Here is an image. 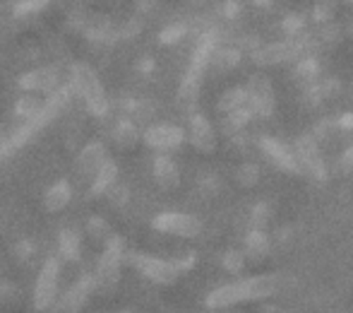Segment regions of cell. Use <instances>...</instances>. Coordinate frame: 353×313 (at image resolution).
I'll use <instances>...</instances> for the list:
<instances>
[{
	"mask_svg": "<svg viewBox=\"0 0 353 313\" xmlns=\"http://www.w3.org/2000/svg\"><path fill=\"white\" fill-rule=\"evenodd\" d=\"M291 282L288 275H279V272H267V275H252L241 277V280L226 282V285L212 290L205 296V306L210 311H223L238 304H250V301H262L270 296L279 294L283 287Z\"/></svg>",
	"mask_w": 353,
	"mask_h": 313,
	"instance_id": "6da1fadb",
	"label": "cell"
},
{
	"mask_svg": "<svg viewBox=\"0 0 353 313\" xmlns=\"http://www.w3.org/2000/svg\"><path fill=\"white\" fill-rule=\"evenodd\" d=\"M70 89L74 97L82 99L84 108L92 118L97 121H106L113 113V102L108 99L106 89H103L99 73L94 70L89 63H72L70 66Z\"/></svg>",
	"mask_w": 353,
	"mask_h": 313,
	"instance_id": "7a4b0ae2",
	"label": "cell"
},
{
	"mask_svg": "<svg viewBox=\"0 0 353 313\" xmlns=\"http://www.w3.org/2000/svg\"><path fill=\"white\" fill-rule=\"evenodd\" d=\"M125 238L121 234H111L103 241V251L97 260V270L92 272L94 282H97V290H106L111 292L113 287L121 282V267L125 263Z\"/></svg>",
	"mask_w": 353,
	"mask_h": 313,
	"instance_id": "3957f363",
	"label": "cell"
},
{
	"mask_svg": "<svg viewBox=\"0 0 353 313\" xmlns=\"http://www.w3.org/2000/svg\"><path fill=\"white\" fill-rule=\"evenodd\" d=\"M310 53V46H307L305 32L301 37L293 39H281V41H272V44H262L255 53H250L252 63L260 68H272V66H283V63H293L301 56Z\"/></svg>",
	"mask_w": 353,
	"mask_h": 313,
	"instance_id": "277c9868",
	"label": "cell"
},
{
	"mask_svg": "<svg viewBox=\"0 0 353 313\" xmlns=\"http://www.w3.org/2000/svg\"><path fill=\"white\" fill-rule=\"evenodd\" d=\"M58 285H61V258L48 256L41 263L37 272V282H34V294L32 304L37 311H51L58 299Z\"/></svg>",
	"mask_w": 353,
	"mask_h": 313,
	"instance_id": "5b68a950",
	"label": "cell"
},
{
	"mask_svg": "<svg viewBox=\"0 0 353 313\" xmlns=\"http://www.w3.org/2000/svg\"><path fill=\"white\" fill-rule=\"evenodd\" d=\"M152 229L159 234L176 236V238H195L202 234L205 225L197 215L190 212H178V210H163L159 215H154Z\"/></svg>",
	"mask_w": 353,
	"mask_h": 313,
	"instance_id": "8992f818",
	"label": "cell"
},
{
	"mask_svg": "<svg viewBox=\"0 0 353 313\" xmlns=\"http://www.w3.org/2000/svg\"><path fill=\"white\" fill-rule=\"evenodd\" d=\"M245 94H248V106H250L255 118H270L276 108V97L272 79L265 73H252L245 82Z\"/></svg>",
	"mask_w": 353,
	"mask_h": 313,
	"instance_id": "52a82bcc",
	"label": "cell"
},
{
	"mask_svg": "<svg viewBox=\"0 0 353 313\" xmlns=\"http://www.w3.org/2000/svg\"><path fill=\"white\" fill-rule=\"evenodd\" d=\"M185 128L176 126V123H152L142 131V142L157 155H168L185 145Z\"/></svg>",
	"mask_w": 353,
	"mask_h": 313,
	"instance_id": "ba28073f",
	"label": "cell"
},
{
	"mask_svg": "<svg viewBox=\"0 0 353 313\" xmlns=\"http://www.w3.org/2000/svg\"><path fill=\"white\" fill-rule=\"evenodd\" d=\"M125 263H130L142 277L154 285H173L178 280V270L166 258L149 256V253H125Z\"/></svg>",
	"mask_w": 353,
	"mask_h": 313,
	"instance_id": "9c48e42d",
	"label": "cell"
},
{
	"mask_svg": "<svg viewBox=\"0 0 353 313\" xmlns=\"http://www.w3.org/2000/svg\"><path fill=\"white\" fill-rule=\"evenodd\" d=\"M293 152H296V159L301 164V173H307L312 181H327V167H325V159L320 155V142L305 133V135L296 137L293 142Z\"/></svg>",
	"mask_w": 353,
	"mask_h": 313,
	"instance_id": "30bf717a",
	"label": "cell"
},
{
	"mask_svg": "<svg viewBox=\"0 0 353 313\" xmlns=\"http://www.w3.org/2000/svg\"><path fill=\"white\" fill-rule=\"evenodd\" d=\"M97 292V282H94V275L87 272V275H79L77 280L63 292L61 299H56L53 304V313H79L87 306L89 296Z\"/></svg>",
	"mask_w": 353,
	"mask_h": 313,
	"instance_id": "8fae6325",
	"label": "cell"
},
{
	"mask_svg": "<svg viewBox=\"0 0 353 313\" xmlns=\"http://www.w3.org/2000/svg\"><path fill=\"white\" fill-rule=\"evenodd\" d=\"M17 87L22 92H32V94H51L53 89L61 87V68L58 66H39L32 68V70L22 73L17 77Z\"/></svg>",
	"mask_w": 353,
	"mask_h": 313,
	"instance_id": "7c38bea8",
	"label": "cell"
},
{
	"mask_svg": "<svg viewBox=\"0 0 353 313\" xmlns=\"http://www.w3.org/2000/svg\"><path fill=\"white\" fill-rule=\"evenodd\" d=\"M185 137L190 140V145L195 147L197 152H202V155H212L219 145V135H216V131H214L212 121L200 111L188 113Z\"/></svg>",
	"mask_w": 353,
	"mask_h": 313,
	"instance_id": "4fadbf2b",
	"label": "cell"
},
{
	"mask_svg": "<svg viewBox=\"0 0 353 313\" xmlns=\"http://www.w3.org/2000/svg\"><path fill=\"white\" fill-rule=\"evenodd\" d=\"M257 147H260L262 155L270 159L276 169H281V171H286V173H301V164H298L293 147L281 142L279 137L260 135L257 137Z\"/></svg>",
	"mask_w": 353,
	"mask_h": 313,
	"instance_id": "5bb4252c",
	"label": "cell"
},
{
	"mask_svg": "<svg viewBox=\"0 0 353 313\" xmlns=\"http://www.w3.org/2000/svg\"><path fill=\"white\" fill-rule=\"evenodd\" d=\"M106 157H108V152L101 140H89L87 145L77 152V157H74V171L92 178Z\"/></svg>",
	"mask_w": 353,
	"mask_h": 313,
	"instance_id": "9a60e30c",
	"label": "cell"
},
{
	"mask_svg": "<svg viewBox=\"0 0 353 313\" xmlns=\"http://www.w3.org/2000/svg\"><path fill=\"white\" fill-rule=\"evenodd\" d=\"M154 181L161 191H176L181 186V169L171 155H157L152 162Z\"/></svg>",
	"mask_w": 353,
	"mask_h": 313,
	"instance_id": "2e32d148",
	"label": "cell"
},
{
	"mask_svg": "<svg viewBox=\"0 0 353 313\" xmlns=\"http://www.w3.org/2000/svg\"><path fill=\"white\" fill-rule=\"evenodd\" d=\"M116 181H121V169H118L116 159L106 157L92 176V181H89V198H103Z\"/></svg>",
	"mask_w": 353,
	"mask_h": 313,
	"instance_id": "e0dca14e",
	"label": "cell"
},
{
	"mask_svg": "<svg viewBox=\"0 0 353 313\" xmlns=\"http://www.w3.org/2000/svg\"><path fill=\"white\" fill-rule=\"evenodd\" d=\"M305 39H307V46H310V53L330 51V48H334L341 41V27L336 22L317 24V29L305 32Z\"/></svg>",
	"mask_w": 353,
	"mask_h": 313,
	"instance_id": "ac0fdd59",
	"label": "cell"
},
{
	"mask_svg": "<svg viewBox=\"0 0 353 313\" xmlns=\"http://www.w3.org/2000/svg\"><path fill=\"white\" fill-rule=\"evenodd\" d=\"M72 196H74L72 183L68 181V178H58V181H53L51 186L46 188V193H43V207H46V212L56 215V212L65 210V207L70 205Z\"/></svg>",
	"mask_w": 353,
	"mask_h": 313,
	"instance_id": "d6986e66",
	"label": "cell"
},
{
	"mask_svg": "<svg viewBox=\"0 0 353 313\" xmlns=\"http://www.w3.org/2000/svg\"><path fill=\"white\" fill-rule=\"evenodd\" d=\"M111 137H113V142L121 147V150H132V147L142 140V131H140V126H137L135 121L121 116L116 123H113Z\"/></svg>",
	"mask_w": 353,
	"mask_h": 313,
	"instance_id": "ffe728a7",
	"label": "cell"
},
{
	"mask_svg": "<svg viewBox=\"0 0 353 313\" xmlns=\"http://www.w3.org/2000/svg\"><path fill=\"white\" fill-rule=\"evenodd\" d=\"M58 256L68 263H77L82 258V236L74 227H63L58 231Z\"/></svg>",
	"mask_w": 353,
	"mask_h": 313,
	"instance_id": "44dd1931",
	"label": "cell"
},
{
	"mask_svg": "<svg viewBox=\"0 0 353 313\" xmlns=\"http://www.w3.org/2000/svg\"><path fill=\"white\" fill-rule=\"evenodd\" d=\"M272 251V236L267 234L265 229H248L245 231V248H243V253H245L248 258H252V260H262V258H267Z\"/></svg>",
	"mask_w": 353,
	"mask_h": 313,
	"instance_id": "7402d4cb",
	"label": "cell"
},
{
	"mask_svg": "<svg viewBox=\"0 0 353 313\" xmlns=\"http://www.w3.org/2000/svg\"><path fill=\"white\" fill-rule=\"evenodd\" d=\"M241 61H243V53L238 51L233 44H221V46H216V51L212 53L210 68L216 73H228L241 66Z\"/></svg>",
	"mask_w": 353,
	"mask_h": 313,
	"instance_id": "603a6c76",
	"label": "cell"
},
{
	"mask_svg": "<svg viewBox=\"0 0 353 313\" xmlns=\"http://www.w3.org/2000/svg\"><path fill=\"white\" fill-rule=\"evenodd\" d=\"M322 75V63L315 53H305L298 61H293V77L301 84H310Z\"/></svg>",
	"mask_w": 353,
	"mask_h": 313,
	"instance_id": "cb8c5ba5",
	"label": "cell"
},
{
	"mask_svg": "<svg viewBox=\"0 0 353 313\" xmlns=\"http://www.w3.org/2000/svg\"><path fill=\"white\" fill-rule=\"evenodd\" d=\"M41 106H43L41 94L22 92L17 99H14L12 113H14V118H19V121H29V118H34L39 111H41Z\"/></svg>",
	"mask_w": 353,
	"mask_h": 313,
	"instance_id": "d4e9b609",
	"label": "cell"
},
{
	"mask_svg": "<svg viewBox=\"0 0 353 313\" xmlns=\"http://www.w3.org/2000/svg\"><path fill=\"white\" fill-rule=\"evenodd\" d=\"M252 118H255V116H252L250 106H243V108H238V111L226 113V116L221 118V133L226 137L236 135V133H243L248 126H250Z\"/></svg>",
	"mask_w": 353,
	"mask_h": 313,
	"instance_id": "484cf974",
	"label": "cell"
},
{
	"mask_svg": "<svg viewBox=\"0 0 353 313\" xmlns=\"http://www.w3.org/2000/svg\"><path fill=\"white\" fill-rule=\"evenodd\" d=\"M188 34H190V22L178 19V22H168L166 27L159 29L157 41L161 44V46H176V44H181Z\"/></svg>",
	"mask_w": 353,
	"mask_h": 313,
	"instance_id": "4316f807",
	"label": "cell"
},
{
	"mask_svg": "<svg viewBox=\"0 0 353 313\" xmlns=\"http://www.w3.org/2000/svg\"><path fill=\"white\" fill-rule=\"evenodd\" d=\"M248 106V94H245V87H231L226 89V92L219 97L216 102V108L221 116H226V113L231 111H238V108Z\"/></svg>",
	"mask_w": 353,
	"mask_h": 313,
	"instance_id": "83f0119b",
	"label": "cell"
},
{
	"mask_svg": "<svg viewBox=\"0 0 353 313\" xmlns=\"http://www.w3.org/2000/svg\"><path fill=\"white\" fill-rule=\"evenodd\" d=\"M51 5V0H14L12 3V17L14 19H32L41 15Z\"/></svg>",
	"mask_w": 353,
	"mask_h": 313,
	"instance_id": "f1b7e54d",
	"label": "cell"
},
{
	"mask_svg": "<svg viewBox=\"0 0 353 313\" xmlns=\"http://www.w3.org/2000/svg\"><path fill=\"white\" fill-rule=\"evenodd\" d=\"M305 24H307V19L303 12H288L279 19V32L283 34V39L301 37V34L305 32Z\"/></svg>",
	"mask_w": 353,
	"mask_h": 313,
	"instance_id": "f546056e",
	"label": "cell"
},
{
	"mask_svg": "<svg viewBox=\"0 0 353 313\" xmlns=\"http://www.w3.org/2000/svg\"><path fill=\"white\" fill-rule=\"evenodd\" d=\"M144 29V19L142 15H132V17H125L121 24L116 27V34H118V41H132L142 34Z\"/></svg>",
	"mask_w": 353,
	"mask_h": 313,
	"instance_id": "4dcf8cb0",
	"label": "cell"
},
{
	"mask_svg": "<svg viewBox=\"0 0 353 313\" xmlns=\"http://www.w3.org/2000/svg\"><path fill=\"white\" fill-rule=\"evenodd\" d=\"M260 178H262V169L255 162H245L236 169V181L243 188H255L260 183Z\"/></svg>",
	"mask_w": 353,
	"mask_h": 313,
	"instance_id": "1f68e13d",
	"label": "cell"
},
{
	"mask_svg": "<svg viewBox=\"0 0 353 313\" xmlns=\"http://www.w3.org/2000/svg\"><path fill=\"white\" fill-rule=\"evenodd\" d=\"M336 5H339V0H315V5H312V12H310V17L315 19V24H327V22H334Z\"/></svg>",
	"mask_w": 353,
	"mask_h": 313,
	"instance_id": "d6a6232c",
	"label": "cell"
},
{
	"mask_svg": "<svg viewBox=\"0 0 353 313\" xmlns=\"http://www.w3.org/2000/svg\"><path fill=\"white\" fill-rule=\"evenodd\" d=\"M245 263H248V256L241 251V248H228V251L221 256L223 270L233 272V275H238V272L245 270Z\"/></svg>",
	"mask_w": 353,
	"mask_h": 313,
	"instance_id": "836d02e7",
	"label": "cell"
},
{
	"mask_svg": "<svg viewBox=\"0 0 353 313\" xmlns=\"http://www.w3.org/2000/svg\"><path fill=\"white\" fill-rule=\"evenodd\" d=\"M130 188H128V183H123V181H116L111 188H108V193L103 198H106L108 202H111L113 207H118V210H123V207L130 202Z\"/></svg>",
	"mask_w": 353,
	"mask_h": 313,
	"instance_id": "e575fe53",
	"label": "cell"
},
{
	"mask_svg": "<svg viewBox=\"0 0 353 313\" xmlns=\"http://www.w3.org/2000/svg\"><path fill=\"white\" fill-rule=\"evenodd\" d=\"M84 229H87L89 236L99 238V241H106V238L113 234L108 220H106V217H101V215H92V217H89L87 225H84Z\"/></svg>",
	"mask_w": 353,
	"mask_h": 313,
	"instance_id": "d590c367",
	"label": "cell"
},
{
	"mask_svg": "<svg viewBox=\"0 0 353 313\" xmlns=\"http://www.w3.org/2000/svg\"><path fill=\"white\" fill-rule=\"evenodd\" d=\"M272 220V205L270 202H255L250 210V229H265Z\"/></svg>",
	"mask_w": 353,
	"mask_h": 313,
	"instance_id": "8d00e7d4",
	"label": "cell"
},
{
	"mask_svg": "<svg viewBox=\"0 0 353 313\" xmlns=\"http://www.w3.org/2000/svg\"><path fill=\"white\" fill-rule=\"evenodd\" d=\"M197 191H200L202 196H207V198L219 196V191H221V178H219L216 173H212V171H205L200 178H197Z\"/></svg>",
	"mask_w": 353,
	"mask_h": 313,
	"instance_id": "74e56055",
	"label": "cell"
},
{
	"mask_svg": "<svg viewBox=\"0 0 353 313\" xmlns=\"http://www.w3.org/2000/svg\"><path fill=\"white\" fill-rule=\"evenodd\" d=\"M219 17L228 19V22H233V19H238L243 15V3L241 0H221L216 8Z\"/></svg>",
	"mask_w": 353,
	"mask_h": 313,
	"instance_id": "f35d334b",
	"label": "cell"
},
{
	"mask_svg": "<svg viewBox=\"0 0 353 313\" xmlns=\"http://www.w3.org/2000/svg\"><path fill=\"white\" fill-rule=\"evenodd\" d=\"M171 265L178 270V275H181V272L192 270V267L197 265V253H195V251H185V253H181V256L171 258Z\"/></svg>",
	"mask_w": 353,
	"mask_h": 313,
	"instance_id": "ab89813d",
	"label": "cell"
},
{
	"mask_svg": "<svg viewBox=\"0 0 353 313\" xmlns=\"http://www.w3.org/2000/svg\"><path fill=\"white\" fill-rule=\"evenodd\" d=\"M135 70H137V75H142V77L154 75V70H157V61H154L152 56H142L140 61H137Z\"/></svg>",
	"mask_w": 353,
	"mask_h": 313,
	"instance_id": "60d3db41",
	"label": "cell"
},
{
	"mask_svg": "<svg viewBox=\"0 0 353 313\" xmlns=\"http://www.w3.org/2000/svg\"><path fill=\"white\" fill-rule=\"evenodd\" d=\"M336 133H353V111H344L334 118Z\"/></svg>",
	"mask_w": 353,
	"mask_h": 313,
	"instance_id": "b9f144b4",
	"label": "cell"
},
{
	"mask_svg": "<svg viewBox=\"0 0 353 313\" xmlns=\"http://www.w3.org/2000/svg\"><path fill=\"white\" fill-rule=\"evenodd\" d=\"M339 169H341L344 173H351V171H353V145H349L344 152H341V157H339Z\"/></svg>",
	"mask_w": 353,
	"mask_h": 313,
	"instance_id": "7bdbcfd3",
	"label": "cell"
},
{
	"mask_svg": "<svg viewBox=\"0 0 353 313\" xmlns=\"http://www.w3.org/2000/svg\"><path fill=\"white\" fill-rule=\"evenodd\" d=\"M17 253L24 258V260H27V258H32L34 253H37V248H34V243H32V241H27V238H24V241H19V243H17Z\"/></svg>",
	"mask_w": 353,
	"mask_h": 313,
	"instance_id": "ee69618b",
	"label": "cell"
},
{
	"mask_svg": "<svg viewBox=\"0 0 353 313\" xmlns=\"http://www.w3.org/2000/svg\"><path fill=\"white\" fill-rule=\"evenodd\" d=\"M154 5H157V0H135V8H137V15H149L154 10Z\"/></svg>",
	"mask_w": 353,
	"mask_h": 313,
	"instance_id": "f6af8a7d",
	"label": "cell"
},
{
	"mask_svg": "<svg viewBox=\"0 0 353 313\" xmlns=\"http://www.w3.org/2000/svg\"><path fill=\"white\" fill-rule=\"evenodd\" d=\"M252 5H257V8H272L274 5V0H252Z\"/></svg>",
	"mask_w": 353,
	"mask_h": 313,
	"instance_id": "bcb514c9",
	"label": "cell"
},
{
	"mask_svg": "<svg viewBox=\"0 0 353 313\" xmlns=\"http://www.w3.org/2000/svg\"><path fill=\"white\" fill-rule=\"evenodd\" d=\"M346 32L353 37V10H351V15H349V22H346Z\"/></svg>",
	"mask_w": 353,
	"mask_h": 313,
	"instance_id": "7dc6e473",
	"label": "cell"
},
{
	"mask_svg": "<svg viewBox=\"0 0 353 313\" xmlns=\"http://www.w3.org/2000/svg\"><path fill=\"white\" fill-rule=\"evenodd\" d=\"M5 135H8V128H5L3 123H0V142L5 140Z\"/></svg>",
	"mask_w": 353,
	"mask_h": 313,
	"instance_id": "c3c4849f",
	"label": "cell"
},
{
	"mask_svg": "<svg viewBox=\"0 0 353 313\" xmlns=\"http://www.w3.org/2000/svg\"><path fill=\"white\" fill-rule=\"evenodd\" d=\"M190 3H192V5H195V8H200V5H205V3H207V0H190Z\"/></svg>",
	"mask_w": 353,
	"mask_h": 313,
	"instance_id": "681fc988",
	"label": "cell"
},
{
	"mask_svg": "<svg viewBox=\"0 0 353 313\" xmlns=\"http://www.w3.org/2000/svg\"><path fill=\"white\" fill-rule=\"evenodd\" d=\"M116 313H140V311H135V309H123V311H116Z\"/></svg>",
	"mask_w": 353,
	"mask_h": 313,
	"instance_id": "f907efd6",
	"label": "cell"
},
{
	"mask_svg": "<svg viewBox=\"0 0 353 313\" xmlns=\"http://www.w3.org/2000/svg\"><path fill=\"white\" fill-rule=\"evenodd\" d=\"M349 92H351V97H353V82L349 84Z\"/></svg>",
	"mask_w": 353,
	"mask_h": 313,
	"instance_id": "816d5d0a",
	"label": "cell"
},
{
	"mask_svg": "<svg viewBox=\"0 0 353 313\" xmlns=\"http://www.w3.org/2000/svg\"><path fill=\"white\" fill-rule=\"evenodd\" d=\"M346 3H349V5H351V8H353V0H346Z\"/></svg>",
	"mask_w": 353,
	"mask_h": 313,
	"instance_id": "f5cc1de1",
	"label": "cell"
}]
</instances>
